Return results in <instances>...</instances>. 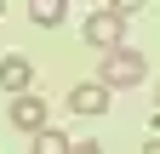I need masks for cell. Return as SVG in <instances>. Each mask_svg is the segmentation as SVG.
<instances>
[{"instance_id":"6da1fadb","label":"cell","mask_w":160,"mask_h":154,"mask_svg":"<svg viewBox=\"0 0 160 154\" xmlns=\"http://www.w3.org/2000/svg\"><path fill=\"white\" fill-rule=\"evenodd\" d=\"M149 74V63H143V51H132V46H114V51H103V69H97V80H109V91H126V86H137Z\"/></svg>"},{"instance_id":"7a4b0ae2","label":"cell","mask_w":160,"mask_h":154,"mask_svg":"<svg viewBox=\"0 0 160 154\" xmlns=\"http://www.w3.org/2000/svg\"><path fill=\"white\" fill-rule=\"evenodd\" d=\"M80 34H86V46H97V51H114V46H126V12H114V6L92 12Z\"/></svg>"},{"instance_id":"3957f363","label":"cell","mask_w":160,"mask_h":154,"mask_svg":"<svg viewBox=\"0 0 160 154\" xmlns=\"http://www.w3.org/2000/svg\"><path fill=\"white\" fill-rule=\"evenodd\" d=\"M109 108V80H80L69 86V114H80V120H92V114Z\"/></svg>"},{"instance_id":"277c9868","label":"cell","mask_w":160,"mask_h":154,"mask_svg":"<svg viewBox=\"0 0 160 154\" xmlns=\"http://www.w3.org/2000/svg\"><path fill=\"white\" fill-rule=\"evenodd\" d=\"M12 126L34 137V131L46 126V97H34V91H12Z\"/></svg>"},{"instance_id":"5b68a950","label":"cell","mask_w":160,"mask_h":154,"mask_svg":"<svg viewBox=\"0 0 160 154\" xmlns=\"http://www.w3.org/2000/svg\"><path fill=\"white\" fill-rule=\"evenodd\" d=\"M29 80H34V63L29 57H0V91H29Z\"/></svg>"},{"instance_id":"8992f818","label":"cell","mask_w":160,"mask_h":154,"mask_svg":"<svg viewBox=\"0 0 160 154\" xmlns=\"http://www.w3.org/2000/svg\"><path fill=\"white\" fill-rule=\"evenodd\" d=\"M63 12H69V0H29V17H34L40 29H57Z\"/></svg>"},{"instance_id":"52a82bcc","label":"cell","mask_w":160,"mask_h":154,"mask_svg":"<svg viewBox=\"0 0 160 154\" xmlns=\"http://www.w3.org/2000/svg\"><path fill=\"white\" fill-rule=\"evenodd\" d=\"M69 148H74V143L63 137V131H52V126L34 131V154H69Z\"/></svg>"},{"instance_id":"ba28073f","label":"cell","mask_w":160,"mask_h":154,"mask_svg":"<svg viewBox=\"0 0 160 154\" xmlns=\"http://www.w3.org/2000/svg\"><path fill=\"white\" fill-rule=\"evenodd\" d=\"M103 6H114V12H126V17H132V12H143L149 0H103Z\"/></svg>"},{"instance_id":"9c48e42d","label":"cell","mask_w":160,"mask_h":154,"mask_svg":"<svg viewBox=\"0 0 160 154\" xmlns=\"http://www.w3.org/2000/svg\"><path fill=\"white\" fill-rule=\"evenodd\" d=\"M0 17H6V0H0Z\"/></svg>"},{"instance_id":"30bf717a","label":"cell","mask_w":160,"mask_h":154,"mask_svg":"<svg viewBox=\"0 0 160 154\" xmlns=\"http://www.w3.org/2000/svg\"><path fill=\"white\" fill-rule=\"evenodd\" d=\"M154 103H160V86H154Z\"/></svg>"}]
</instances>
